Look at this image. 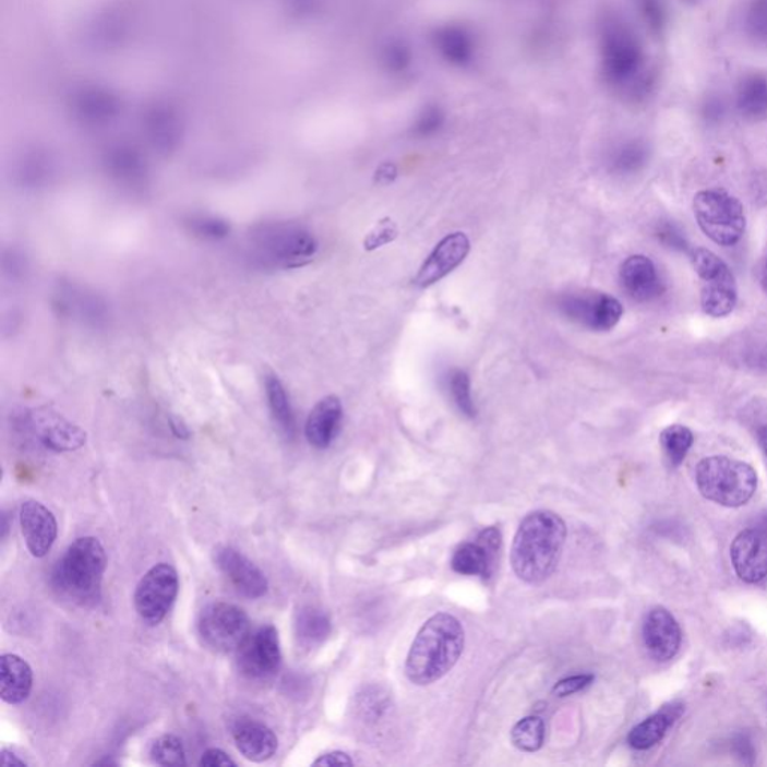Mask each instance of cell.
Here are the masks:
<instances>
[{
	"instance_id": "1",
	"label": "cell",
	"mask_w": 767,
	"mask_h": 767,
	"mask_svg": "<svg viewBox=\"0 0 767 767\" xmlns=\"http://www.w3.org/2000/svg\"><path fill=\"white\" fill-rule=\"evenodd\" d=\"M567 541V525L549 510L529 513L514 536L510 562L525 584L540 585L560 564Z\"/></svg>"
},
{
	"instance_id": "2",
	"label": "cell",
	"mask_w": 767,
	"mask_h": 767,
	"mask_svg": "<svg viewBox=\"0 0 767 767\" xmlns=\"http://www.w3.org/2000/svg\"><path fill=\"white\" fill-rule=\"evenodd\" d=\"M465 649V630L450 613L429 618L414 638L405 674L417 686L431 685L452 672Z\"/></svg>"
},
{
	"instance_id": "3",
	"label": "cell",
	"mask_w": 767,
	"mask_h": 767,
	"mask_svg": "<svg viewBox=\"0 0 767 767\" xmlns=\"http://www.w3.org/2000/svg\"><path fill=\"white\" fill-rule=\"evenodd\" d=\"M602 63L609 82L625 87L633 98L644 99L656 89L657 75L646 65L644 46L636 32L620 17L606 20Z\"/></svg>"
},
{
	"instance_id": "4",
	"label": "cell",
	"mask_w": 767,
	"mask_h": 767,
	"mask_svg": "<svg viewBox=\"0 0 767 767\" xmlns=\"http://www.w3.org/2000/svg\"><path fill=\"white\" fill-rule=\"evenodd\" d=\"M106 570L107 553L98 538H77L55 567V588L74 601L98 600Z\"/></svg>"
},
{
	"instance_id": "5",
	"label": "cell",
	"mask_w": 767,
	"mask_h": 767,
	"mask_svg": "<svg viewBox=\"0 0 767 767\" xmlns=\"http://www.w3.org/2000/svg\"><path fill=\"white\" fill-rule=\"evenodd\" d=\"M696 484L703 498L727 508L744 507L756 495V469L746 462L710 456L698 462Z\"/></svg>"
},
{
	"instance_id": "6",
	"label": "cell",
	"mask_w": 767,
	"mask_h": 767,
	"mask_svg": "<svg viewBox=\"0 0 767 767\" xmlns=\"http://www.w3.org/2000/svg\"><path fill=\"white\" fill-rule=\"evenodd\" d=\"M254 252L261 263L276 267H300L316 254L315 237L295 224L263 225L252 236Z\"/></svg>"
},
{
	"instance_id": "7",
	"label": "cell",
	"mask_w": 767,
	"mask_h": 767,
	"mask_svg": "<svg viewBox=\"0 0 767 767\" xmlns=\"http://www.w3.org/2000/svg\"><path fill=\"white\" fill-rule=\"evenodd\" d=\"M694 216L702 231L720 247H733L744 237L746 216L741 201L726 191L706 190L694 196Z\"/></svg>"
},
{
	"instance_id": "8",
	"label": "cell",
	"mask_w": 767,
	"mask_h": 767,
	"mask_svg": "<svg viewBox=\"0 0 767 767\" xmlns=\"http://www.w3.org/2000/svg\"><path fill=\"white\" fill-rule=\"evenodd\" d=\"M199 633L208 649L219 654L237 652L251 636L248 613L231 602L216 601L201 610Z\"/></svg>"
},
{
	"instance_id": "9",
	"label": "cell",
	"mask_w": 767,
	"mask_h": 767,
	"mask_svg": "<svg viewBox=\"0 0 767 767\" xmlns=\"http://www.w3.org/2000/svg\"><path fill=\"white\" fill-rule=\"evenodd\" d=\"M178 570L166 562L148 570L136 585L134 606L144 624L155 626L166 620L179 594Z\"/></svg>"
},
{
	"instance_id": "10",
	"label": "cell",
	"mask_w": 767,
	"mask_h": 767,
	"mask_svg": "<svg viewBox=\"0 0 767 767\" xmlns=\"http://www.w3.org/2000/svg\"><path fill=\"white\" fill-rule=\"evenodd\" d=\"M556 304L568 320L592 332L612 331L624 313L621 301L604 292H568Z\"/></svg>"
},
{
	"instance_id": "11",
	"label": "cell",
	"mask_w": 767,
	"mask_h": 767,
	"mask_svg": "<svg viewBox=\"0 0 767 767\" xmlns=\"http://www.w3.org/2000/svg\"><path fill=\"white\" fill-rule=\"evenodd\" d=\"M236 654L237 666L244 678L251 681L272 679L283 664L278 628L275 625L261 626Z\"/></svg>"
},
{
	"instance_id": "12",
	"label": "cell",
	"mask_w": 767,
	"mask_h": 767,
	"mask_svg": "<svg viewBox=\"0 0 767 767\" xmlns=\"http://www.w3.org/2000/svg\"><path fill=\"white\" fill-rule=\"evenodd\" d=\"M215 564L219 572L228 578V582L235 586L237 592L242 594L243 597L259 600V598L267 596L266 574L261 572L254 562L239 550L230 548V546H220L215 550Z\"/></svg>"
},
{
	"instance_id": "13",
	"label": "cell",
	"mask_w": 767,
	"mask_h": 767,
	"mask_svg": "<svg viewBox=\"0 0 767 767\" xmlns=\"http://www.w3.org/2000/svg\"><path fill=\"white\" fill-rule=\"evenodd\" d=\"M502 537L500 529L489 526L474 543L462 544L452 558V568L462 576H492L500 555Z\"/></svg>"
},
{
	"instance_id": "14",
	"label": "cell",
	"mask_w": 767,
	"mask_h": 767,
	"mask_svg": "<svg viewBox=\"0 0 767 767\" xmlns=\"http://www.w3.org/2000/svg\"><path fill=\"white\" fill-rule=\"evenodd\" d=\"M734 573L742 582L757 585L767 577V538L754 528L744 529L730 546Z\"/></svg>"
},
{
	"instance_id": "15",
	"label": "cell",
	"mask_w": 767,
	"mask_h": 767,
	"mask_svg": "<svg viewBox=\"0 0 767 767\" xmlns=\"http://www.w3.org/2000/svg\"><path fill=\"white\" fill-rule=\"evenodd\" d=\"M649 656L660 662L672 661L682 645V632L676 618L668 609L657 606L645 616L642 628Z\"/></svg>"
},
{
	"instance_id": "16",
	"label": "cell",
	"mask_w": 767,
	"mask_h": 767,
	"mask_svg": "<svg viewBox=\"0 0 767 767\" xmlns=\"http://www.w3.org/2000/svg\"><path fill=\"white\" fill-rule=\"evenodd\" d=\"M20 526L31 555L47 556L58 540V520L55 514L41 502L34 500L23 502L20 508Z\"/></svg>"
},
{
	"instance_id": "17",
	"label": "cell",
	"mask_w": 767,
	"mask_h": 767,
	"mask_svg": "<svg viewBox=\"0 0 767 767\" xmlns=\"http://www.w3.org/2000/svg\"><path fill=\"white\" fill-rule=\"evenodd\" d=\"M469 240L464 232H455L441 240L414 279L417 287L426 288L440 283L467 259Z\"/></svg>"
},
{
	"instance_id": "18",
	"label": "cell",
	"mask_w": 767,
	"mask_h": 767,
	"mask_svg": "<svg viewBox=\"0 0 767 767\" xmlns=\"http://www.w3.org/2000/svg\"><path fill=\"white\" fill-rule=\"evenodd\" d=\"M232 738L239 753L249 762L271 760L278 751L279 741L271 727L255 720H242L232 729Z\"/></svg>"
},
{
	"instance_id": "19",
	"label": "cell",
	"mask_w": 767,
	"mask_h": 767,
	"mask_svg": "<svg viewBox=\"0 0 767 767\" xmlns=\"http://www.w3.org/2000/svg\"><path fill=\"white\" fill-rule=\"evenodd\" d=\"M344 408L336 396L324 397L309 414L304 435L312 447L325 450L336 440L343 424Z\"/></svg>"
},
{
	"instance_id": "20",
	"label": "cell",
	"mask_w": 767,
	"mask_h": 767,
	"mask_svg": "<svg viewBox=\"0 0 767 767\" xmlns=\"http://www.w3.org/2000/svg\"><path fill=\"white\" fill-rule=\"evenodd\" d=\"M621 283L625 291L637 301L656 299L662 292V284L656 264L645 255H633L621 267Z\"/></svg>"
},
{
	"instance_id": "21",
	"label": "cell",
	"mask_w": 767,
	"mask_h": 767,
	"mask_svg": "<svg viewBox=\"0 0 767 767\" xmlns=\"http://www.w3.org/2000/svg\"><path fill=\"white\" fill-rule=\"evenodd\" d=\"M34 421L39 440L53 452H74L86 443V433L83 429L70 423L58 414L38 412L35 414Z\"/></svg>"
},
{
	"instance_id": "22",
	"label": "cell",
	"mask_w": 767,
	"mask_h": 767,
	"mask_svg": "<svg viewBox=\"0 0 767 767\" xmlns=\"http://www.w3.org/2000/svg\"><path fill=\"white\" fill-rule=\"evenodd\" d=\"M34 672L29 662L15 654L0 658V697L8 705H20L31 696Z\"/></svg>"
},
{
	"instance_id": "23",
	"label": "cell",
	"mask_w": 767,
	"mask_h": 767,
	"mask_svg": "<svg viewBox=\"0 0 767 767\" xmlns=\"http://www.w3.org/2000/svg\"><path fill=\"white\" fill-rule=\"evenodd\" d=\"M684 714V705L679 702L662 706L658 712L650 715L628 734V745L637 751H646L660 744L670 727Z\"/></svg>"
},
{
	"instance_id": "24",
	"label": "cell",
	"mask_w": 767,
	"mask_h": 767,
	"mask_svg": "<svg viewBox=\"0 0 767 767\" xmlns=\"http://www.w3.org/2000/svg\"><path fill=\"white\" fill-rule=\"evenodd\" d=\"M734 106L742 118L746 120H763L767 118V74L754 71L742 75L734 94Z\"/></svg>"
},
{
	"instance_id": "25",
	"label": "cell",
	"mask_w": 767,
	"mask_h": 767,
	"mask_svg": "<svg viewBox=\"0 0 767 767\" xmlns=\"http://www.w3.org/2000/svg\"><path fill=\"white\" fill-rule=\"evenodd\" d=\"M736 280L730 267L714 278L703 280L702 308L709 316L722 319L729 315L736 307Z\"/></svg>"
},
{
	"instance_id": "26",
	"label": "cell",
	"mask_w": 767,
	"mask_h": 767,
	"mask_svg": "<svg viewBox=\"0 0 767 767\" xmlns=\"http://www.w3.org/2000/svg\"><path fill=\"white\" fill-rule=\"evenodd\" d=\"M295 630L297 644L301 648L313 649L323 645L331 636V618L323 610L307 606L297 612Z\"/></svg>"
},
{
	"instance_id": "27",
	"label": "cell",
	"mask_w": 767,
	"mask_h": 767,
	"mask_svg": "<svg viewBox=\"0 0 767 767\" xmlns=\"http://www.w3.org/2000/svg\"><path fill=\"white\" fill-rule=\"evenodd\" d=\"M264 388H266L267 405L273 420L285 436L295 438L297 432L296 414L283 381L271 373L264 380Z\"/></svg>"
},
{
	"instance_id": "28",
	"label": "cell",
	"mask_w": 767,
	"mask_h": 767,
	"mask_svg": "<svg viewBox=\"0 0 767 767\" xmlns=\"http://www.w3.org/2000/svg\"><path fill=\"white\" fill-rule=\"evenodd\" d=\"M660 444L669 464L676 468L682 465L691 447H693L694 435L686 426L672 424L661 432Z\"/></svg>"
},
{
	"instance_id": "29",
	"label": "cell",
	"mask_w": 767,
	"mask_h": 767,
	"mask_svg": "<svg viewBox=\"0 0 767 767\" xmlns=\"http://www.w3.org/2000/svg\"><path fill=\"white\" fill-rule=\"evenodd\" d=\"M513 745L524 753H536L543 748L546 739L544 721L540 717H526L524 720L516 722L512 729Z\"/></svg>"
},
{
	"instance_id": "30",
	"label": "cell",
	"mask_w": 767,
	"mask_h": 767,
	"mask_svg": "<svg viewBox=\"0 0 767 767\" xmlns=\"http://www.w3.org/2000/svg\"><path fill=\"white\" fill-rule=\"evenodd\" d=\"M742 24L751 41L767 47V0H746Z\"/></svg>"
},
{
	"instance_id": "31",
	"label": "cell",
	"mask_w": 767,
	"mask_h": 767,
	"mask_svg": "<svg viewBox=\"0 0 767 767\" xmlns=\"http://www.w3.org/2000/svg\"><path fill=\"white\" fill-rule=\"evenodd\" d=\"M151 758L159 766H187V753L182 741L176 734H164L156 739L151 748Z\"/></svg>"
},
{
	"instance_id": "32",
	"label": "cell",
	"mask_w": 767,
	"mask_h": 767,
	"mask_svg": "<svg viewBox=\"0 0 767 767\" xmlns=\"http://www.w3.org/2000/svg\"><path fill=\"white\" fill-rule=\"evenodd\" d=\"M648 156L649 152L646 144L634 140V142L624 143L618 147L613 152L610 164H612L614 171L628 175V172L640 170L645 166L646 160H648Z\"/></svg>"
},
{
	"instance_id": "33",
	"label": "cell",
	"mask_w": 767,
	"mask_h": 767,
	"mask_svg": "<svg viewBox=\"0 0 767 767\" xmlns=\"http://www.w3.org/2000/svg\"><path fill=\"white\" fill-rule=\"evenodd\" d=\"M447 387L453 402L464 416L476 417L477 408L471 393V380L462 369H453L447 375Z\"/></svg>"
},
{
	"instance_id": "34",
	"label": "cell",
	"mask_w": 767,
	"mask_h": 767,
	"mask_svg": "<svg viewBox=\"0 0 767 767\" xmlns=\"http://www.w3.org/2000/svg\"><path fill=\"white\" fill-rule=\"evenodd\" d=\"M638 12L650 34L660 36L669 27V8L666 0H636Z\"/></svg>"
},
{
	"instance_id": "35",
	"label": "cell",
	"mask_w": 767,
	"mask_h": 767,
	"mask_svg": "<svg viewBox=\"0 0 767 767\" xmlns=\"http://www.w3.org/2000/svg\"><path fill=\"white\" fill-rule=\"evenodd\" d=\"M188 230L204 240H223L230 235V225L215 216H192L187 220Z\"/></svg>"
},
{
	"instance_id": "36",
	"label": "cell",
	"mask_w": 767,
	"mask_h": 767,
	"mask_svg": "<svg viewBox=\"0 0 767 767\" xmlns=\"http://www.w3.org/2000/svg\"><path fill=\"white\" fill-rule=\"evenodd\" d=\"M396 225L390 219L381 220V223L376 225L375 230H373L371 235L368 236V239L364 240V248L372 251V249H376L383 247V244L393 242V240L396 239Z\"/></svg>"
},
{
	"instance_id": "37",
	"label": "cell",
	"mask_w": 767,
	"mask_h": 767,
	"mask_svg": "<svg viewBox=\"0 0 767 767\" xmlns=\"http://www.w3.org/2000/svg\"><path fill=\"white\" fill-rule=\"evenodd\" d=\"M594 674H577V676L565 678L553 686V694L558 697H568L578 691L588 688L594 682Z\"/></svg>"
},
{
	"instance_id": "38",
	"label": "cell",
	"mask_w": 767,
	"mask_h": 767,
	"mask_svg": "<svg viewBox=\"0 0 767 767\" xmlns=\"http://www.w3.org/2000/svg\"><path fill=\"white\" fill-rule=\"evenodd\" d=\"M703 118L708 122H720L727 112L726 99L720 94H710L703 99Z\"/></svg>"
},
{
	"instance_id": "39",
	"label": "cell",
	"mask_w": 767,
	"mask_h": 767,
	"mask_svg": "<svg viewBox=\"0 0 767 767\" xmlns=\"http://www.w3.org/2000/svg\"><path fill=\"white\" fill-rule=\"evenodd\" d=\"M200 766L203 767H235L237 763L228 756L225 751L219 748L207 750L206 753L201 756Z\"/></svg>"
},
{
	"instance_id": "40",
	"label": "cell",
	"mask_w": 767,
	"mask_h": 767,
	"mask_svg": "<svg viewBox=\"0 0 767 767\" xmlns=\"http://www.w3.org/2000/svg\"><path fill=\"white\" fill-rule=\"evenodd\" d=\"M355 762L343 751H332L313 762V766H352Z\"/></svg>"
},
{
	"instance_id": "41",
	"label": "cell",
	"mask_w": 767,
	"mask_h": 767,
	"mask_svg": "<svg viewBox=\"0 0 767 767\" xmlns=\"http://www.w3.org/2000/svg\"><path fill=\"white\" fill-rule=\"evenodd\" d=\"M2 765L5 766H27V763L22 760V758H19L15 756L14 753H11L10 750L3 748L2 750Z\"/></svg>"
},
{
	"instance_id": "42",
	"label": "cell",
	"mask_w": 767,
	"mask_h": 767,
	"mask_svg": "<svg viewBox=\"0 0 767 767\" xmlns=\"http://www.w3.org/2000/svg\"><path fill=\"white\" fill-rule=\"evenodd\" d=\"M170 428L176 436L182 438V440H188V438H190V431H188L187 426H184L179 419H172L170 421Z\"/></svg>"
},
{
	"instance_id": "43",
	"label": "cell",
	"mask_w": 767,
	"mask_h": 767,
	"mask_svg": "<svg viewBox=\"0 0 767 767\" xmlns=\"http://www.w3.org/2000/svg\"><path fill=\"white\" fill-rule=\"evenodd\" d=\"M757 440H758V444H760L763 453H765V457L767 460V424L762 426V428L758 429Z\"/></svg>"
},
{
	"instance_id": "44",
	"label": "cell",
	"mask_w": 767,
	"mask_h": 767,
	"mask_svg": "<svg viewBox=\"0 0 767 767\" xmlns=\"http://www.w3.org/2000/svg\"><path fill=\"white\" fill-rule=\"evenodd\" d=\"M756 528L758 529V531H762L763 536L767 538V513L763 514L760 520H758Z\"/></svg>"
},
{
	"instance_id": "45",
	"label": "cell",
	"mask_w": 767,
	"mask_h": 767,
	"mask_svg": "<svg viewBox=\"0 0 767 767\" xmlns=\"http://www.w3.org/2000/svg\"><path fill=\"white\" fill-rule=\"evenodd\" d=\"M95 765L96 766H100V765H115L116 766V765H118V763H116L115 760H110V758H104V760L96 762Z\"/></svg>"
},
{
	"instance_id": "46",
	"label": "cell",
	"mask_w": 767,
	"mask_h": 767,
	"mask_svg": "<svg viewBox=\"0 0 767 767\" xmlns=\"http://www.w3.org/2000/svg\"><path fill=\"white\" fill-rule=\"evenodd\" d=\"M682 2H684L685 5L694 7L697 5V3H700L702 0H682Z\"/></svg>"
}]
</instances>
